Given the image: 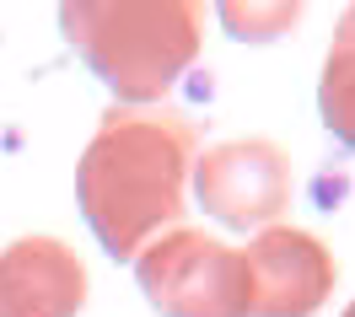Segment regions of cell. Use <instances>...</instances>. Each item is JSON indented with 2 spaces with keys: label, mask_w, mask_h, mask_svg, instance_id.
<instances>
[{
  "label": "cell",
  "mask_w": 355,
  "mask_h": 317,
  "mask_svg": "<svg viewBox=\"0 0 355 317\" xmlns=\"http://www.w3.org/2000/svg\"><path fill=\"white\" fill-rule=\"evenodd\" d=\"M194 172V124L173 108H108L76 161V204L113 264L178 226Z\"/></svg>",
  "instance_id": "1"
},
{
  "label": "cell",
  "mask_w": 355,
  "mask_h": 317,
  "mask_svg": "<svg viewBox=\"0 0 355 317\" xmlns=\"http://www.w3.org/2000/svg\"><path fill=\"white\" fill-rule=\"evenodd\" d=\"M60 33L124 108H151L200 60L205 11L189 0H70Z\"/></svg>",
  "instance_id": "2"
},
{
  "label": "cell",
  "mask_w": 355,
  "mask_h": 317,
  "mask_svg": "<svg viewBox=\"0 0 355 317\" xmlns=\"http://www.w3.org/2000/svg\"><path fill=\"white\" fill-rule=\"evenodd\" d=\"M135 280L162 317H248L243 248H226L200 226L162 231L135 258Z\"/></svg>",
  "instance_id": "3"
},
{
  "label": "cell",
  "mask_w": 355,
  "mask_h": 317,
  "mask_svg": "<svg viewBox=\"0 0 355 317\" xmlns=\"http://www.w3.org/2000/svg\"><path fill=\"white\" fill-rule=\"evenodd\" d=\"M189 183L221 226H275L291 204V156L264 135L216 140L194 156Z\"/></svg>",
  "instance_id": "4"
},
{
  "label": "cell",
  "mask_w": 355,
  "mask_h": 317,
  "mask_svg": "<svg viewBox=\"0 0 355 317\" xmlns=\"http://www.w3.org/2000/svg\"><path fill=\"white\" fill-rule=\"evenodd\" d=\"M248 317H312L334 291V253L302 226H264L243 248Z\"/></svg>",
  "instance_id": "5"
},
{
  "label": "cell",
  "mask_w": 355,
  "mask_h": 317,
  "mask_svg": "<svg viewBox=\"0 0 355 317\" xmlns=\"http://www.w3.org/2000/svg\"><path fill=\"white\" fill-rule=\"evenodd\" d=\"M87 307V269L60 237H17L0 248V317H76Z\"/></svg>",
  "instance_id": "6"
},
{
  "label": "cell",
  "mask_w": 355,
  "mask_h": 317,
  "mask_svg": "<svg viewBox=\"0 0 355 317\" xmlns=\"http://www.w3.org/2000/svg\"><path fill=\"white\" fill-rule=\"evenodd\" d=\"M318 114L329 124V135L355 151V44H329L323 75H318Z\"/></svg>",
  "instance_id": "7"
},
{
  "label": "cell",
  "mask_w": 355,
  "mask_h": 317,
  "mask_svg": "<svg viewBox=\"0 0 355 317\" xmlns=\"http://www.w3.org/2000/svg\"><path fill=\"white\" fill-rule=\"evenodd\" d=\"M334 38H339V44H355V6L345 11V17H339V27H334Z\"/></svg>",
  "instance_id": "8"
},
{
  "label": "cell",
  "mask_w": 355,
  "mask_h": 317,
  "mask_svg": "<svg viewBox=\"0 0 355 317\" xmlns=\"http://www.w3.org/2000/svg\"><path fill=\"white\" fill-rule=\"evenodd\" d=\"M339 317H355V301H350V307H345V312H339Z\"/></svg>",
  "instance_id": "9"
}]
</instances>
